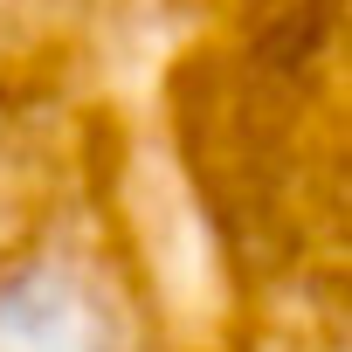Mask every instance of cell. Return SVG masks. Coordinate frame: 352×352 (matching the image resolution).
<instances>
[{
    "mask_svg": "<svg viewBox=\"0 0 352 352\" xmlns=\"http://www.w3.org/2000/svg\"><path fill=\"white\" fill-rule=\"evenodd\" d=\"M0 352H111V318L76 276L28 270L0 283Z\"/></svg>",
    "mask_w": 352,
    "mask_h": 352,
    "instance_id": "obj_1",
    "label": "cell"
}]
</instances>
